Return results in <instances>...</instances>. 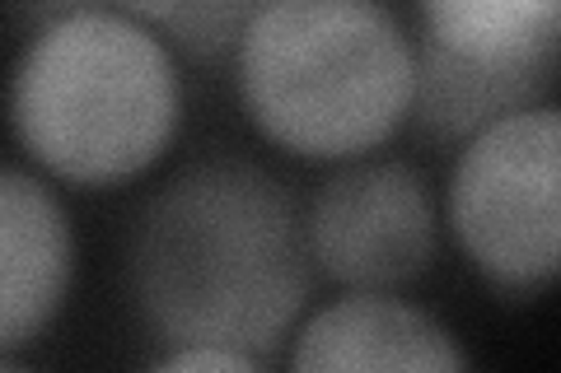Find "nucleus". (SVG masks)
<instances>
[{
  "instance_id": "1",
  "label": "nucleus",
  "mask_w": 561,
  "mask_h": 373,
  "mask_svg": "<svg viewBox=\"0 0 561 373\" xmlns=\"http://www.w3.org/2000/svg\"><path fill=\"white\" fill-rule=\"evenodd\" d=\"M127 280L169 346H234L253 360L290 341L313 280L305 224L253 164H197L136 215Z\"/></svg>"
},
{
  "instance_id": "2",
  "label": "nucleus",
  "mask_w": 561,
  "mask_h": 373,
  "mask_svg": "<svg viewBox=\"0 0 561 373\" xmlns=\"http://www.w3.org/2000/svg\"><path fill=\"white\" fill-rule=\"evenodd\" d=\"M179 121V61L122 10H76L33 28L10 70V127L24 154L76 187L140 177L164 159Z\"/></svg>"
},
{
  "instance_id": "3",
  "label": "nucleus",
  "mask_w": 561,
  "mask_h": 373,
  "mask_svg": "<svg viewBox=\"0 0 561 373\" xmlns=\"http://www.w3.org/2000/svg\"><path fill=\"white\" fill-rule=\"evenodd\" d=\"M234 80L276 150L346 164L412 117L416 47L383 0H267L234 47Z\"/></svg>"
},
{
  "instance_id": "4",
  "label": "nucleus",
  "mask_w": 561,
  "mask_h": 373,
  "mask_svg": "<svg viewBox=\"0 0 561 373\" xmlns=\"http://www.w3.org/2000/svg\"><path fill=\"white\" fill-rule=\"evenodd\" d=\"M449 229L472 271L538 290L561 266V117L529 103L463 140L449 173Z\"/></svg>"
},
{
  "instance_id": "5",
  "label": "nucleus",
  "mask_w": 561,
  "mask_h": 373,
  "mask_svg": "<svg viewBox=\"0 0 561 373\" xmlns=\"http://www.w3.org/2000/svg\"><path fill=\"white\" fill-rule=\"evenodd\" d=\"M309 201L305 253L342 290H402L435 261V201L412 164L346 159Z\"/></svg>"
},
{
  "instance_id": "6",
  "label": "nucleus",
  "mask_w": 561,
  "mask_h": 373,
  "mask_svg": "<svg viewBox=\"0 0 561 373\" xmlns=\"http://www.w3.org/2000/svg\"><path fill=\"white\" fill-rule=\"evenodd\" d=\"M76 276V234L43 177L0 164V369L51 327Z\"/></svg>"
},
{
  "instance_id": "7",
  "label": "nucleus",
  "mask_w": 561,
  "mask_h": 373,
  "mask_svg": "<svg viewBox=\"0 0 561 373\" xmlns=\"http://www.w3.org/2000/svg\"><path fill=\"white\" fill-rule=\"evenodd\" d=\"M290 369L305 373H454L468 369V350L426 308L393 290H346L300 331H290Z\"/></svg>"
},
{
  "instance_id": "8",
  "label": "nucleus",
  "mask_w": 561,
  "mask_h": 373,
  "mask_svg": "<svg viewBox=\"0 0 561 373\" xmlns=\"http://www.w3.org/2000/svg\"><path fill=\"white\" fill-rule=\"evenodd\" d=\"M552 84V70L538 66H482L463 61L454 51L421 43L416 47V89L412 113L421 127L440 140H468L472 131L511 117L542 98Z\"/></svg>"
},
{
  "instance_id": "9",
  "label": "nucleus",
  "mask_w": 561,
  "mask_h": 373,
  "mask_svg": "<svg viewBox=\"0 0 561 373\" xmlns=\"http://www.w3.org/2000/svg\"><path fill=\"white\" fill-rule=\"evenodd\" d=\"M426 43L482 66H557L561 0H421Z\"/></svg>"
},
{
  "instance_id": "10",
  "label": "nucleus",
  "mask_w": 561,
  "mask_h": 373,
  "mask_svg": "<svg viewBox=\"0 0 561 373\" xmlns=\"http://www.w3.org/2000/svg\"><path fill=\"white\" fill-rule=\"evenodd\" d=\"M122 14L146 24L169 51H183L192 61L234 57L249 24L267 10V0H117Z\"/></svg>"
},
{
  "instance_id": "11",
  "label": "nucleus",
  "mask_w": 561,
  "mask_h": 373,
  "mask_svg": "<svg viewBox=\"0 0 561 373\" xmlns=\"http://www.w3.org/2000/svg\"><path fill=\"white\" fill-rule=\"evenodd\" d=\"M160 369H173V373H192V369H257L253 354H243L234 346H210V341H197V346H173L164 360H154Z\"/></svg>"
},
{
  "instance_id": "12",
  "label": "nucleus",
  "mask_w": 561,
  "mask_h": 373,
  "mask_svg": "<svg viewBox=\"0 0 561 373\" xmlns=\"http://www.w3.org/2000/svg\"><path fill=\"white\" fill-rule=\"evenodd\" d=\"M14 10L24 14L28 24H51V20H66L76 10H117V0H14Z\"/></svg>"
}]
</instances>
